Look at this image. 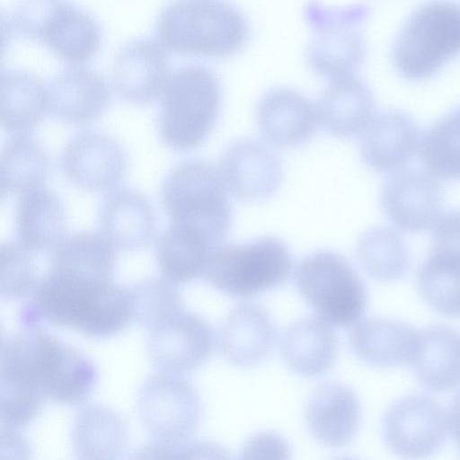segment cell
<instances>
[{"instance_id": "cell-1", "label": "cell", "mask_w": 460, "mask_h": 460, "mask_svg": "<svg viewBox=\"0 0 460 460\" xmlns=\"http://www.w3.org/2000/svg\"><path fill=\"white\" fill-rule=\"evenodd\" d=\"M30 296L20 314L26 329L37 328L43 321L89 337L107 338L133 320L129 289L112 279L49 271L38 280Z\"/></svg>"}, {"instance_id": "cell-2", "label": "cell", "mask_w": 460, "mask_h": 460, "mask_svg": "<svg viewBox=\"0 0 460 460\" xmlns=\"http://www.w3.org/2000/svg\"><path fill=\"white\" fill-rule=\"evenodd\" d=\"M98 379L91 359L40 328L26 329L2 341L1 382L75 405L89 398Z\"/></svg>"}, {"instance_id": "cell-3", "label": "cell", "mask_w": 460, "mask_h": 460, "mask_svg": "<svg viewBox=\"0 0 460 460\" xmlns=\"http://www.w3.org/2000/svg\"><path fill=\"white\" fill-rule=\"evenodd\" d=\"M155 33L169 52L225 58L245 45L249 28L243 13L220 0H174L160 13Z\"/></svg>"}, {"instance_id": "cell-4", "label": "cell", "mask_w": 460, "mask_h": 460, "mask_svg": "<svg viewBox=\"0 0 460 460\" xmlns=\"http://www.w3.org/2000/svg\"><path fill=\"white\" fill-rule=\"evenodd\" d=\"M161 95V140L177 151L199 147L217 119L222 93L217 75L199 65L180 67L169 75Z\"/></svg>"}, {"instance_id": "cell-5", "label": "cell", "mask_w": 460, "mask_h": 460, "mask_svg": "<svg viewBox=\"0 0 460 460\" xmlns=\"http://www.w3.org/2000/svg\"><path fill=\"white\" fill-rule=\"evenodd\" d=\"M227 191L218 168L190 160L166 176L161 199L172 224L194 230L220 245L232 224Z\"/></svg>"}, {"instance_id": "cell-6", "label": "cell", "mask_w": 460, "mask_h": 460, "mask_svg": "<svg viewBox=\"0 0 460 460\" xmlns=\"http://www.w3.org/2000/svg\"><path fill=\"white\" fill-rule=\"evenodd\" d=\"M8 22L15 33L44 44L72 66L92 58L102 42L95 19L68 0H19Z\"/></svg>"}, {"instance_id": "cell-7", "label": "cell", "mask_w": 460, "mask_h": 460, "mask_svg": "<svg viewBox=\"0 0 460 460\" xmlns=\"http://www.w3.org/2000/svg\"><path fill=\"white\" fill-rule=\"evenodd\" d=\"M458 55L460 4L432 0L420 5L407 20L395 40L392 58L403 78L422 81Z\"/></svg>"}, {"instance_id": "cell-8", "label": "cell", "mask_w": 460, "mask_h": 460, "mask_svg": "<svg viewBox=\"0 0 460 460\" xmlns=\"http://www.w3.org/2000/svg\"><path fill=\"white\" fill-rule=\"evenodd\" d=\"M292 268L288 247L276 237L264 236L248 243L218 245L203 278L225 295L245 298L282 285Z\"/></svg>"}, {"instance_id": "cell-9", "label": "cell", "mask_w": 460, "mask_h": 460, "mask_svg": "<svg viewBox=\"0 0 460 460\" xmlns=\"http://www.w3.org/2000/svg\"><path fill=\"white\" fill-rule=\"evenodd\" d=\"M299 294L318 315L332 326L355 324L367 306L361 279L341 255L319 251L305 257L295 270Z\"/></svg>"}, {"instance_id": "cell-10", "label": "cell", "mask_w": 460, "mask_h": 460, "mask_svg": "<svg viewBox=\"0 0 460 460\" xmlns=\"http://www.w3.org/2000/svg\"><path fill=\"white\" fill-rule=\"evenodd\" d=\"M369 14L363 4L328 7L309 2L305 16L313 35L307 49L312 69L330 80L354 74L366 55L360 27Z\"/></svg>"}, {"instance_id": "cell-11", "label": "cell", "mask_w": 460, "mask_h": 460, "mask_svg": "<svg viewBox=\"0 0 460 460\" xmlns=\"http://www.w3.org/2000/svg\"><path fill=\"white\" fill-rule=\"evenodd\" d=\"M142 424L155 441L164 444L169 458L194 434L201 416L195 387L180 374L160 372L149 376L137 397Z\"/></svg>"}, {"instance_id": "cell-12", "label": "cell", "mask_w": 460, "mask_h": 460, "mask_svg": "<svg viewBox=\"0 0 460 460\" xmlns=\"http://www.w3.org/2000/svg\"><path fill=\"white\" fill-rule=\"evenodd\" d=\"M448 426V417L437 401L425 394H412L388 408L382 433L385 445L395 454L420 458L444 444Z\"/></svg>"}, {"instance_id": "cell-13", "label": "cell", "mask_w": 460, "mask_h": 460, "mask_svg": "<svg viewBox=\"0 0 460 460\" xmlns=\"http://www.w3.org/2000/svg\"><path fill=\"white\" fill-rule=\"evenodd\" d=\"M215 336L209 323L184 308L148 330L147 352L162 372L182 374L197 369L210 357Z\"/></svg>"}, {"instance_id": "cell-14", "label": "cell", "mask_w": 460, "mask_h": 460, "mask_svg": "<svg viewBox=\"0 0 460 460\" xmlns=\"http://www.w3.org/2000/svg\"><path fill=\"white\" fill-rule=\"evenodd\" d=\"M381 204L397 228L412 233L426 231L441 217L443 189L429 172L399 170L385 182Z\"/></svg>"}, {"instance_id": "cell-15", "label": "cell", "mask_w": 460, "mask_h": 460, "mask_svg": "<svg viewBox=\"0 0 460 460\" xmlns=\"http://www.w3.org/2000/svg\"><path fill=\"white\" fill-rule=\"evenodd\" d=\"M128 157L112 137L94 131L75 136L65 146L61 167L76 188L91 191L108 190L123 179Z\"/></svg>"}, {"instance_id": "cell-16", "label": "cell", "mask_w": 460, "mask_h": 460, "mask_svg": "<svg viewBox=\"0 0 460 460\" xmlns=\"http://www.w3.org/2000/svg\"><path fill=\"white\" fill-rule=\"evenodd\" d=\"M218 171L226 190L244 201L271 196L282 181V166L276 153L254 139L233 142L223 153Z\"/></svg>"}, {"instance_id": "cell-17", "label": "cell", "mask_w": 460, "mask_h": 460, "mask_svg": "<svg viewBox=\"0 0 460 460\" xmlns=\"http://www.w3.org/2000/svg\"><path fill=\"white\" fill-rule=\"evenodd\" d=\"M167 50L156 40L137 39L116 55L111 82L116 94L137 105L153 102L169 78Z\"/></svg>"}, {"instance_id": "cell-18", "label": "cell", "mask_w": 460, "mask_h": 460, "mask_svg": "<svg viewBox=\"0 0 460 460\" xmlns=\"http://www.w3.org/2000/svg\"><path fill=\"white\" fill-rule=\"evenodd\" d=\"M256 121L261 136L281 147H296L312 139L320 119L317 105L287 87L266 93L258 103Z\"/></svg>"}, {"instance_id": "cell-19", "label": "cell", "mask_w": 460, "mask_h": 460, "mask_svg": "<svg viewBox=\"0 0 460 460\" xmlns=\"http://www.w3.org/2000/svg\"><path fill=\"white\" fill-rule=\"evenodd\" d=\"M49 111L59 120L85 126L97 120L110 102L102 77L91 68L73 66L56 75L47 85Z\"/></svg>"}, {"instance_id": "cell-20", "label": "cell", "mask_w": 460, "mask_h": 460, "mask_svg": "<svg viewBox=\"0 0 460 460\" xmlns=\"http://www.w3.org/2000/svg\"><path fill=\"white\" fill-rule=\"evenodd\" d=\"M277 329L269 313L254 303L234 306L225 318L217 337L219 349L240 367L258 365L273 350Z\"/></svg>"}, {"instance_id": "cell-21", "label": "cell", "mask_w": 460, "mask_h": 460, "mask_svg": "<svg viewBox=\"0 0 460 460\" xmlns=\"http://www.w3.org/2000/svg\"><path fill=\"white\" fill-rule=\"evenodd\" d=\"M361 417L356 393L340 383H326L309 396L305 420L309 431L323 445L339 448L356 435Z\"/></svg>"}, {"instance_id": "cell-22", "label": "cell", "mask_w": 460, "mask_h": 460, "mask_svg": "<svg viewBox=\"0 0 460 460\" xmlns=\"http://www.w3.org/2000/svg\"><path fill=\"white\" fill-rule=\"evenodd\" d=\"M420 132L414 119L401 111H387L373 118L364 131L360 155L376 172L401 170L420 146Z\"/></svg>"}, {"instance_id": "cell-23", "label": "cell", "mask_w": 460, "mask_h": 460, "mask_svg": "<svg viewBox=\"0 0 460 460\" xmlns=\"http://www.w3.org/2000/svg\"><path fill=\"white\" fill-rule=\"evenodd\" d=\"M419 331L402 322L379 317L364 319L349 333V346L363 362L376 367L411 365Z\"/></svg>"}, {"instance_id": "cell-24", "label": "cell", "mask_w": 460, "mask_h": 460, "mask_svg": "<svg viewBox=\"0 0 460 460\" xmlns=\"http://www.w3.org/2000/svg\"><path fill=\"white\" fill-rule=\"evenodd\" d=\"M100 230L114 249H141L155 234V217L153 208L138 191L130 189L114 190L102 201Z\"/></svg>"}, {"instance_id": "cell-25", "label": "cell", "mask_w": 460, "mask_h": 460, "mask_svg": "<svg viewBox=\"0 0 460 460\" xmlns=\"http://www.w3.org/2000/svg\"><path fill=\"white\" fill-rule=\"evenodd\" d=\"M317 109L320 121L331 134L354 137L373 119L375 100L368 86L350 74L330 80Z\"/></svg>"}, {"instance_id": "cell-26", "label": "cell", "mask_w": 460, "mask_h": 460, "mask_svg": "<svg viewBox=\"0 0 460 460\" xmlns=\"http://www.w3.org/2000/svg\"><path fill=\"white\" fill-rule=\"evenodd\" d=\"M332 326L320 316L303 317L288 326L281 341V353L292 371L315 377L332 367L338 348Z\"/></svg>"}, {"instance_id": "cell-27", "label": "cell", "mask_w": 460, "mask_h": 460, "mask_svg": "<svg viewBox=\"0 0 460 460\" xmlns=\"http://www.w3.org/2000/svg\"><path fill=\"white\" fill-rule=\"evenodd\" d=\"M62 203L43 188L21 195L15 207L17 244L29 252L53 250L65 237Z\"/></svg>"}, {"instance_id": "cell-28", "label": "cell", "mask_w": 460, "mask_h": 460, "mask_svg": "<svg viewBox=\"0 0 460 460\" xmlns=\"http://www.w3.org/2000/svg\"><path fill=\"white\" fill-rule=\"evenodd\" d=\"M427 388L445 392L460 385V335L445 326L419 331L411 364Z\"/></svg>"}, {"instance_id": "cell-29", "label": "cell", "mask_w": 460, "mask_h": 460, "mask_svg": "<svg viewBox=\"0 0 460 460\" xmlns=\"http://www.w3.org/2000/svg\"><path fill=\"white\" fill-rule=\"evenodd\" d=\"M72 443L78 459H115L128 447V428L122 417L112 409L91 404L75 415Z\"/></svg>"}, {"instance_id": "cell-30", "label": "cell", "mask_w": 460, "mask_h": 460, "mask_svg": "<svg viewBox=\"0 0 460 460\" xmlns=\"http://www.w3.org/2000/svg\"><path fill=\"white\" fill-rule=\"evenodd\" d=\"M217 246L194 230L172 224L157 241L155 259L164 279L183 284L204 276Z\"/></svg>"}, {"instance_id": "cell-31", "label": "cell", "mask_w": 460, "mask_h": 460, "mask_svg": "<svg viewBox=\"0 0 460 460\" xmlns=\"http://www.w3.org/2000/svg\"><path fill=\"white\" fill-rule=\"evenodd\" d=\"M47 85L36 75L18 69L1 74L2 128L15 135H27L48 111Z\"/></svg>"}, {"instance_id": "cell-32", "label": "cell", "mask_w": 460, "mask_h": 460, "mask_svg": "<svg viewBox=\"0 0 460 460\" xmlns=\"http://www.w3.org/2000/svg\"><path fill=\"white\" fill-rule=\"evenodd\" d=\"M418 286L435 310L460 316V245L432 241L431 252L418 273Z\"/></svg>"}, {"instance_id": "cell-33", "label": "cell", "mask_w": 460, "mask_h": 460, "mask_svg": "<svg viewBox=\"0 0 460 460\" xmlns=\"http://www.w3.org/2000/svg\"><path fill=\"white\" fill-rule=\"evenodd\" d=\"M114 268V247L102 234L81 232L65 237L52 250L49 271L107 279Z\"/></svg>"}, {"instance_id": "cell-34", "label": "cell", "mask_w": 460, "mask_h": 460, "mask_svg": "<svg viewBox=\"0 0 460 460\" xmlns=\"http://www.w3.org/2000/svg\"><path fill=\"white\" fill-rule=\"evenodd\" d=\"M49 169L41 146L27 135H16L1 149V190L4 193L24 194L44 186Z\"/></svg>"}, {"instance_id": "cell-35", "label": "cell", "mask_w": 460, "mask_h": 460, "mask_svg": "<svg viewBox=\"0 0 460 460\" xmlns=\"http://www.w3.org/2000/svg\"><path fill=\"white\" fill-rule=\"evenodd\" d=\"M419 149L423 165L434 177L460 180V106L425 131Z\"/></svg>"}, {"instance_id": "cell-36", "label": "cell", "mask_w": 460, "mask_h": 460, "mask_svg": "<svg viewBox=\"0 0 460 460\" xmlns=\"http://www.w3.org/2000/svg\"><path fill=\"white\" fill-rule=\"evenodd\" d=\"M357 256L362 268L379 280H394L409 268L407 247L397 231L380 226L369 229L358 240Z\"/></svg>"}, {"instance_id": "cell-37", "label": "cell", "mask_w": 460, "mask_h": 460, "mask_svg": "<svg viewBox=\"0 0 460 460\" xmlns=\"http://www.w3.org/2000/svg\"><path fill=\"white\" fill-rule=\"evenodd\" d=\"M133 320L151 329L164 319L183 308L181 297L174 284L163 278H152L128 288Z\"/></svg>"}, {"instance_id": "cell-38", "label": "cell", "mask_w": 460, "mask_h": 460, "mask_svg": "<svg viewBox=\"0 0 460 460\" xmlns=\"http://www.w3.org/2000/svg\"><path fill=\"white\" fill-rule=\"evenodd\" d=\"M29 252L17 243L1 246V297L5 300L25 298L32 293L38 279L35 264Z\"/></svg>"}, {"instance_id": "cell-39", "label": "cell", "mask_w": 460, "mask_h": 460, "mask_svg": "<svg viewBox=\"0 0 460 460\" xmlns=\"http://www.w3.org/2000/svg\"><path fill=\"white\" fill-rule=\"evenodd\" d=\"M244 458H286L288 449L286 441L275 433H258L243 448Z\"/></svg>"}, {"instance_id": "cell-40", "label": "cell", "mask_w": 460, "mask_h": 460, "mask_svg": "<svg viewBox=\"0 0 460 460\" xmlns=\"http://www.w3.org/2000/svg\"><path fill=\"white\" fill-rule=\"evenodd\" d=\"M448 424L460 448V392L456 395L450 405Z\"/></svg>"}]
</instances>
